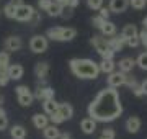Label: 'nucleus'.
Listing matches in <instances>:
<instances>
[{
    "mask_svg": "<svg viewBox=\"0 0 147 139\" xmlns=\"http://www.w3.org/2000/svg\"><path fill=\"white\" fill-rule=\"evenodd\" d=\"M126 80H127L126 72L118 70V72H111V74H108V85L110 87L118 88V87H121V85H126Z\"/></svg>",
    "mask_w": 147,
    "mask_h": 139,
    "instance_id": "0eeeda50",
    "label": "nucleus"
},
{
    "mask_svg": "<svg viewBox=\"0 0 147 139\" xmlns=\"http://www.w3.org/2000/svg\"><path fill=\"white\" fill-rule=\"evenodd\" d=\"M47 72H49V64H47V62H38L36 67H34V74H36V77L39 80L46 79Z\"/></svg>",
    "mask_w": 147,
    "mask_h": 139,
    "instance_id": "a211bd4d",
    "label": "nucleus"
},
{
    "mask_svg": "<svg viewBox=\"0 0 147 139\" xmlns=\"http://www.w3.org/2000/svg\"><path fill=\"white\" fill-rule=\"evenodd\" d=\"M137 34H139V31H137V28L134 25H126L123 28V31H121V36L126 39V43H127V39H131V38L137 36Z\"/></svg>",
    "mask_w": 147,
    "mask_h": 139,
    "instance_id": "aec40b11",
    "label": "nucleus"
},
{
    "mask_svg": "<svg viewBox=\"0 0 147 139\" xmlns=\"http://www.w3.org/2000/svg\"><path fill=\"white\" fill-rule=\"evenodd\" d=\"M33 98H34V95H33L31 92H26V93L18 95V103H20L21 107H30L33 103Z\"/></svg>",
    "mask_w": 147,
    "mask_h": 139,
    "instance_id": "bb28decb",
    "label": "nucleus"
},
{
    "mask_svg": "<svg viewBox=\"0 0 147 139\" xmlns=\"http://www.w3.org/2000/svg\"><path fill=\"white\" fill-rule=\"evenodd\" d=\"M7 72H8V75H10L11 80H20L21 77H23L25 69H23V65H20V64H11Z\"/></svg>",
    "mask_w": 147,
    "mask_h": 139,
    "instance_id": "f8f14e48",
    "label": "nucleus"
},
{
    "mask_svg": "<svg viewBox=\"0 0 147 139\" xmlns=\"http://www.w3.org/2000/svg\"><path fill=\"white\" fill-rule=\"evenodd\" d=\"M131 90H132V93H134V95L136 96H142L144 95V90H142V85H139V84H134V85L131 87Z\"/></svg>",
    "mask_w": 147,
    "mask_h": 139,
    "instance_id": "72a5a7b5",
    "label": "nucleus"
},
{
    "mask_svg": "<svg viewBox=\"0 0 147 139\" xmlns=\"http://www.w3.org/2000/svg\"><path fill=\"white\" fill-rule=\"evenodd\" d=\"M110 7H108V8H105V7H101L100 8V15L103 16V18H106V20H108V16H110Z\"/></svg>",
    "mask_w": 147,
    "mask_h": 139,
    "instance_id": "a19ab883",
    "label": "nucleus"
},
{
    "mask_svg": "<svg viewBox=\"0 0 147 139\" xmlns=\"http://www.w3.org/2000/svg\"><path fill=\"white\" fill-rule=\"evenodd\" d=\"M49 119L51 118L46 116V113H36L34 116H33V124H34V128L36 129H44L49 123Z\"/></svg>",
    "mask_w": 147,
    "mask_h": 139,
    "instance_id": "9b49d317",
    "label": "nucleus"
},
{
    "mask_svg": "<svg viewBox=\"0 0 147 139\" xmlns=\"http://www.w3.org/2000/svg\"><path fill=\"white\" fill-rule=\"evenodd\" d=\"M137 62L134 61L132 57H124V59H121L119 62H118V65H119V70L121 72H131L132 69H134V65H136Z\"/></svg>",
    "mask_w": 147,
    "mask_h": 139,
    "instance_id": "4468645a",
    "label": "nucleus"
},
{
    "mask_svg": "<svg viewBox=\"0 0 147 139\" xmlns=\"http://www.w3.org/2000/svg\"><path fill=\"white\" fill-rule=\"evenodd\" d=\"M59 113H61V115L65 118V121H67V119H70V118L74 116V108L70 107L69 103H61V105H59Z\"/></svg>",
    "mask_w": 147,
    "mask_h": 139,
    "instance_id": "393cba45",
    "label": "nucleus"
},
{
    "mask_svg": "<svg viewBox=\"0 0 147 139\" xmlns=\"http://www.w3.org/2000/svg\"><path fill=\"white\" fill-rule=\"evenodd\" d=\"M47 36H41V34H36V36L31 38V41H30V49H31L33 53L36 54H41L44 53L47 49Z\"/></svg>",
    "mask_w": 147,
    "mask_h": 139,
    "instance_id": "39448f33",
    "label": "nucleus"
},
{
    "mask_svg": "<svg viewBox=\"0 0 147 139\" xmlns=\"http://www.w3.org/2000/svg\"><path fill=\"white\" fill-rule=\"evenodd\" d=\"M146 3H147V0H129V5H131L132 8H136V10L146 8Z\"/></svg>",
    "mask_w": 147,
    "mask_h": 139,
    "instance_id": "7c9ffc66",
    "label": "nucleus"
},
{
    "mask_svg": "<svg viewBox=\"0 0 147 139\" xmlns=\"http://www.w3.org/2000/svg\"><path fill=\"white\" fill-rule=\"evenodd\" d=\"M115 62H113V59H103L100 62V70L101 72H105V74H111V72H115Z\"/></svg>",
    "mask_w": 147,
    "mask_h": 139,
    "instance_id": "5701e85b",
    "label": "nucleus"
},
{
    "mask_svg": "<svg viewBox=\"0 0 147 139\" xmlns=\"http://www.w3.org/2000/svg\"><path fill=\"white\" fill-rule=\"evenodd\" d=\"M10 134H11V138L13 139H25V136H26V129L23 128V126H20V124H16V126H11Z\"/></svg>",
    "mask_w": 147,
    "mask_h": 139,
    "instance_id": "b1692460",
    "label": "nucleus"
},
{
    "mask_svg": "<svg viewBox=\"0 0 147 139\" xmlns=\"http://www.w3.org/2000/svg\"><path fill=\"white\" fill-rule=\"evenodd\" d=\"M69 67L72 74L79 79H96L100 74V64L92 59H70Z\"/></svg>",
    "mask_w": 147,
    "mask_h": 139,
    "instance_id": "f03ea898",
    "label": "nucleus"
},
{
    "mask_svg": "<svg viewBox=\"0 0 147 139\" xmlns=\"http://www.w3.org/2000/svg\"><path fill=\"white\" fill-rule=\"evenodd\" d=\"M105 22H106V18H103L101 15L93 16V20H92V23H93V26H95V28H98V30H101V26L105 25Z\"/></svg>",
    "mask_w": 147,
    "mask_h": 139,
    "instance_id": "473e14b6",
    "label": "nucleus"
},
{
    "mask_svg": "<svg viewBox=\"0 0 147 139\" xmlns=\"http://www.w3.org/2000/svg\"><path fill=\"white\" fill-rule=\"evenodd\" d=\"M15 92H16V95H21V93H26V92H30V88H28L26 85H18L15 88Z\"/></svg>",
    "mask_w": 147,
    "mask_h": 139,
    "instance_id": "58836bf2",
    "label": "nucleus"
},
{
    "mask_svg": "<svg viewBox=\"0 0 147 139\" xmlns=\"http://www.w3.org/2000/svg\"><path fill=\"white\" fill-rule=\"evenodd\" d=\"M80 128H82V131H84L85 134H93L95 129H96V119H93V118H85V119H82V123H80Z\"/></svg>",
    "mask_w": 147,
    "mask_h": 139,
    "instance_id": "9d476101",
    "label": "nucleus"
},
{
    "mask_svg": "<svg viewBox=\"0 0 147 139\" xmlns=\"http://www.w3.org/2000/svg\"><path fill=\"white\" fill-rule=\"evenodd\" d=\"M46 11H47V15L49 16H61L62 15V11H64V7L56 0V2H53V3L49 5V8H47Z\"/></svg>",
    "mask_w": 147,
    "mask_h": 139,
    "instance_id": "412c9836",
    "label": "nucleus"
},
{
    "mask_svg": "<svg viewBox=\"0 0 147 139\" xmlns=\"http://www.w3.org/2000/svg\"><path fill=\"white\" fill-rule=\"evenodd\" d=\"M11 3H13V5L15 7H20V5H23V0H10Z\"/></svg>",
    "mask_w": 147,
    "mask_h": 139,
    "instance_id": "c03bdc74",
    "label": "nucleus"
},
{
    "mask_svg": "<svg viewBox=\"0 0 147 139\" xmlns=\"http://www.w3.org/2000/svg\"><path fill=\"white\" fill-rule=\"evenodd\" d=\"M101 33H103V36H115L116 34V25L106 20L105 25L101 26Z\"/></svg>",
    "mask_w": 147,
    "mask_h": 139,
    "instance_id": "a878e982",
    "label": "nucleus"
},
{
    "mask_svg": "<svg viewBox=\"0 0 147 139\" xmlns=\"http://www.w3.org/2000/svg\"><path fill=\"white\" fill-rule=\"evenodd\" d=\"M87 5L90 10H100L103 7V0H87Z\"/></svg>",
    "mask_w": 147,
    "mask_h": 139,
    "instance_id": "c756f323",
    "label": "nucleus"
},
{
    "mask_svg": "<svg viewBox=\"0 0 147 139\" xmlns=\"http://www.w3.org/2000/svg\"><path fill=\"white\" fill-rule=\"evenodd\" d=\"M51 3H53V0H39V2H38L39 8H41V10H44V11L49 8V5H51Z\"/></svg>",
    "mask_w": 147,
    "mask_h": 139,
    "instance_id": "e433bc0d",
    "label": "nucleus"
},
{
    "mask_svg": "<svg viewBox=\"0 0 147 139\" xmlns=\"http://www.w3.org/2000/svg\"><path fill=\"white\" fill-rule=\"evenodd\" d=\"M123 113V107L119 102V95L115 87H108L101 90L95 100L88 105V115L100 123H110Z\"/></svg>",
    "mask_w": 147,
    "mask_h": 139,
    "instance_id": "f257e3e1",
    "label": "nucleus"
},
{
    "mask_svg": "<svg viewBox=\"0 0 147 139\" xmlns=\"http://www.w3.org/2000/svg\"><path fill=\"white\" fill-rule=\"evenodd\" d=\"M34 8H33L31 5H20L16 7V13H15V20H18V22H30L33 16H34Z\"/></svg>",
    "mask_w": 147,
    "mask_h": 139,
    "instance_id": "423d86ee",
    "label": "nucleus"
},
{
    "mask_svg": "<svg viewBox=\"0 0 147 139\" xmlns=\"http://www.w3.org/2000/svg\"><path fill=\"white\" fill-rule=\"evenodd\" d=\"M46 36L49 39H53V41H72L74 38L77 36V31L74 28L56 26V28H49Z\"/></svg>",
    "mask_w": 147,
    "mask_h": 139,
    "instance_id": "7ed1b4c3",
    "label": "nucleus"
},
{
    "mask_svg": "<svg viewBox=\"0 0 147 139\" xmlns=\"http://www.w3.org/2000/svg\"><path fill=\"white\" fill-rule=\"evenodd\" d=\"M3 13H5L8 18H15V13H16V7L13 5V3H7L5 7H3Z\"/></svg>",
    "mask_w": 147,
    "mask_h": 139,
    "instance_id": "cd10ccee",
    "label": "nucleus"
},
{
    "mask_svg": "<svg viewBox=\"0 0 147 139\" xmlns=\"http://www.w3.org/2000/svg\"><path fill=\"white\" fill-rule=\"evenodd\" d=\"M70 10H72L70 7H69V10H65V7H64V11H62V15L61 16H62V18H70V16H72V11Z\"/></svg>",
    "mask_w": 147,
    "mask_h": 139,
    "instance_id": "79ce46f5",
    "label": "nucleus"
},
{
    "mask_svg": "<svg viewBox=\"0 0 147 139\" xmlns=\"http://www.w3.org/2000/svg\"><path fill=\"white\" fill-rule=\"evenodd\" d=\"M100 139H111V138H106V136H103V134H101V136H100Z\"/></svg>",
    "mask_w": 147,
    "mask_h": 139,
    "instance_id": "8fccbe9b",
    "label": "nucleus"
},
{
    "mask_svg": "<svg viewBox=\"0 0 147 139\" xmlns=\"http://www.w3.org/2000/svg\"><path fill=\"white\" fill-rule=\"evenodd\" d=\"M49 118H51V121H53L54 124H61V123H64V121H65V118H64L59 111L53 113V115H49Z\"/></svg>",
    "mask_w": 147,
    "mask_h": 139,
    "instance_id": "2f4dec72",
    "label": "nucleus"
},
{
    "mask_svg": "<svg viewBox=\"0 0 147 139\" xmlns=\"http://www.w3.org/2000/svg\"><path fill=\"white\" fill-rule=\"evenodd\" d=\"M127 7H129V0H111L110 2V10L113 13H123L126 11Z\"/></svg>",
    "mask_w": 147,
    "mask_h": 139,
    "instance_id": "1a4fd4ad",
    "label": "nucleus"
},
{
    "mask_svg": "<svg viewBox=\"0 0 147 139\" xmlns=\"http://www.w3.org/2000/svg\"><path fill=\"white\" fill-rule=\"evenodd\" d=\"M139 43H141V38H139V34L134 38H131V39H127V46H131V48H136V46H139Z\"/></svg>",
    "mask_w": 147,
    "mask_h": 139,
    "instance_id": "c9c22d12",
    "label": "nucleus"
},
{
    "mask_svg": "<svg viewBox=\"0 0 147 139\" xmlns=\"http://www.w3.org/2000/svg\"><path fill=\"white\" fill-rule=\"evenodd\" d=\"M142 44H144V46H146V49H147V39H146V41H144Z\"/></svg>",
    "mask_w": 147,
    "mask_h": 139,
    "instance_id": "3c124183",
    "label": "nucleus"
},
{
    "mask_svg": "<svg viewBox=\"0 0 147 139\" xmlns=\"http://www.w3.org/2000/svg\"><path fill=\"white\" fill-rule=\"evenodd\" d=\"M8 67H10V56H8V53L2 51L0 53V74L7 72Z\"/></svg>",
    "mask_w": 147,
    "mask_h": 139,
    "instance_id": "4be33fe9",
    "label": "nucleus"
},
{
    "mask_svg": "<svg viewBox=\"0 0 147 139\" xmlns=\"http://www.w3.org/2000/svg\"><path fill=\"white\" fill-rule=\"evenodd\" d=\"M34 96H36L38 100H51V98H54V90L53 88H49V87H44V88H38L36 93H34Z\"/></svg>",
    "mask_w": 147,
    "mask_h": 139,
    "instance_id": "2eb2a0df",
    "label": "nucleus"
},
{
    "mask_svg": "<svg viewBox=\"0 0 147 139\" xmlns=\"http://www.w3.org/2000/svg\"><path fill=\"white\" fill-rule=\"evenodd\" d=\"M10 75H8V72H3V74H0V87H5L8 82H10Z\"/></svg>",
    "mask_w": 147,
    "mask_h": 139,
    "instance_id": "f704fd0d",
    "label": "nucleus"
},
{
    "mask_svg": "<svg viewBox=\"0 0 147 139\" xmlns=\"http://www.w3.org/2000/svg\"><path fill=\"white\" fill-rule=\"evenodd\" d=\"M136 62H137V65H139L142 70H147V53L139 54L137 59H136Z\"/></svg>",
    "mask_w": 147,
    "mask_h": 139,
    "instance_id": "c85d7f7f",
    "label": "nucleus"
},
{
    "mask_svg": "<svg viewBox=\"0 0 147 139\" xmlns=\"http://www.w3.org/2000/svg\"><path fill=\"white\" fill-rule=\"evenodd\" d=\"M92 46L95 48V51L101 56V59H113L115 56V51L110 48V43H108V39L103 36H93L92 38Z\"/></svg>",
    "mask_w": 147,
    "mask_h": 139,
    "instance_id": "20e7f679",
    "label": "nucleus"
},
{
    "mask_svg": "<svg viewBox=\"0 0 147 139\" xmlns=\"http://www.w3.org/2000/svg\"><path fill=\"white\" fill-rule=\"evenodd\" d=\"M2 115H5V111H3V108L0 107V116H2Z\"/></svg>",
    "mask_w": 147,
    "mask_h": 139,
    "instance_id": "09e8293b",
    "label": "nucleus"
},
{
    "mask_svg": "<svg viewBox=\"0 0 147 139\" xmlns=\"http://www.w3.org/2000/svg\"><path fill=\"white\" fill-rule=\"evenodd\" d=\"M23 43H21V38L18 36H8L5 39V49L7 51H11V53H15V51H20Z\"/></svg>",
    "mask_w": 147,
    "mask_h": 139,
    "instance_id": "6e6552de",
    "label": "nucleus"
},
{
    "mask_svg": "<svg viewBox=\"0 0 147 139\" xmlns=\"http://www.w3.org/2000/svg\"><path fill=\"white\" fill-rule=\"evenodd\" d=\"M141 85H142V90H144V95H147V79L142 82Z\"/></svg>",
    "mask_w": 147,
    "mask_h": 139,
    "instance_id": "a18cd8bd",
    "label": "nucleus"
},
{
    "mask_svg": "<svg viewBox=\"0 0 147 139\" xmlns=\"http://www.w3.org/2000/svg\"><path fill=\"white\" fill-rule=\"evenodd\" d=\"M77 5H79V0H69V7L70 8H75Z\"/></svg>",
    "mask_w": 147,
    "mask_h": 139,
    "instance_id": "37998d69",
    "label": "nucleus"
},
{
    "mask_svg": "<svg viewBox=\"0 0 147 139\" xmlns=\"http://www.w3.org/2000/svg\"><path fill=\"white\" fill-rule=\"evenodd\" d=\"M103 136H106V138H111V139H115V131L111 128H106V129H103Z\"/></svg>",
    "mask_w": 147,
    "mask_h": 139,
    "instance_id": "ea45409f",
    "label": "nucleus"
},
{
    "mask_svg": "<svg viewBox=\"0 0 147 139\" xmlns=\"http://www.w3.org/2000/svg\"><path fill=\"white\" fill-rule=\"evenodd\" d=\"M126 129L129 131V133L132 134H136L139 129H141V119L137 116H131V118H127V121H126Z\"/></svg>",
    "mask_w": 147,
    "mask_h": 139,
    "instance_id": "dca6fc26",
    "label": "nucleus"
},
{
    "mask_svg": "<svg viewBox=\"0 0 147 139\" xmlns=\"http://www.w3.org/2000/svg\"><path fill=\"white\" fill-rule=\"evenodd\" d=\"M59 105H61V103H57L54 98H51V100H44V102H42L44 113H46V115H53V113L59 111Z\"/></svg>",
    "mask_w": 147,
    "mask_h": 139,
    "instance_id": "f3484780",
    "label": "nucleus"
},
{
    "mask_svg": "<svg viewBox=\"0 0 147 139\" xmlns=\"http://www.w3.org/2000/svg\"><path fill=\"white\" fill-rule=\"evenodd\" d=\"M7 126H8V119H7V115H2V116H0V131L7 129Z\"/></svg>",
    "mask_w": 147,
    "mask_h": 139,
    "instance_id": "4c0bfd02",
    "label": "nucleus"
},
{
    "mask_svg": "<svg viewBox=\"0 0 147 139\" xmlns=\"http://www.w3.org/2000/svg\"><path fill=\"white\" fill-rule=\"evenodd\" d=\"M108 43H110V48L116 53V51H121V49L124 48L126 39H124L123 36H115V38H110V39H108Z\"/></svg>",
    "mask_w": 147,
    "mask_h": 139,
    "instance_id": "6ab92c4d",
    "label": "nucleus"
},
{
    "mask_svg": "<svg viewBox=\"0 0 147 139\" xmlns=\"http://www.w3.org/2000/svg\"><path fill=\"white\" fill-rule=\"evenodd\" d=\"M42 134H44V138H46V139H59L61 131H59L57 126L53 123V124H47L46 128L42 129Z\"/></svg>",
    "mask_w": 147,
    "mask_h": 139,
    "instance_id": "ddd939ff",
    "label": "nucleus"
},
{
    "mask_svg": "<svg viewBox=\"0 0 147 139\" xmlns=\"http://www.w3.org/2000/svg\"><path fill=\"white\" fill-rule=\"evenodd\" d=\"M142 26H144V28H146V30H147V16H146V18H144V20H142Z\"/></svg>",
    "mask_w": 147,
    "mask_h": 139,
    "instance_id": "de8ad7c7",
    "label": "nucleus"
},
{
    "mask_svg": "<svg viewBox=\"0 0 147 139\" xmlns=\"http://www.w3.org/2000/svg\"><path fill=\"white\" fill-rule=\"evenodd\" d=\"M59 139H70V134H69V133H61Z\"/></svg>",
    "mask_w": 147,
    "mask_h": 139,
    "instance_id": "49530a36",
    "label": "nucleus"
}]
</instances>
